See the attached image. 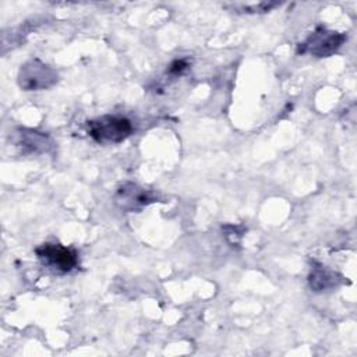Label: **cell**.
Here are the masks:
<instances>
[{"mask_svg":"<svg viewBox=\"0 0 357 357\" xmlns=\"http://www.w3.org/2000/svg\"><path fill=\"white\" fill-rule=\"evenodd\" d=\"M155 201L156 197L152 191L135 183L121 184L114 194V204L123 212H139Z\"/></svg>","mask_w":357,"mask_h":357,"instance_id":"5b68a950","label":"cell"},{"mask_svg":"<svg viewBox=\"0 0 357 357\" xmlns=\"http://www.w3.org/2000/svg\"><path fill=\"white\" fill-rule=\"evenodd\" d=\"M13 144L24 153H46L52 149L53 142L45 132L31 128H17L11 135Z\"/></svg>","mask_w":357,"mask_h":357,"instance_id":"8992f818","label":"cell"},{"mask_svg":"<svg viewBox=\"0 0 357 357\" xmlns=\"http://www.w3.org/2000/svg\"><path fill=\"white\" fill-rule=\"evenodd\" d=\"M188 61L185 59H177V60H173L169 67H167V74L170 77H177V75H181L184 71L188 70Z\"/></svg>","mask_w":357,"mask_h":357,"instance_id":"9c48e42d","label":"cell"},{"mask_svg":"<svg viewBox=\"0 0 357 357\" xmlns=\"http://www.w3.org/2000/svg\"><path fill=\"white\" fill-rule=\"evenodd\" d=\"M343 282H344V278L339 272L318 262L312 264L308 275V284L311 290L317 293L331 290L333 287H337Z\"/></svg>","mask_w":357,"mask_h":357,"instance_id":"52a82bcc","label":"cell"},{"mask_svg":"<svg viewBox=\"0 0 357 357\" xmlns=\"http://www.w3.org/2000/svg\"><path fill=\"white\" fill-rule=\"evenodd\" d=\"M132 131L134 126L131 120L123 116L105 114L86 121V132L98 144L123 142Z\"/></svg>","mask_w":357,"mask_h":357,"instance_id":"6da1fadb","label":"cell"},{"mask_svg":"<svg viewBox=\"0 0 357 357\" xmlns=\"http://www.w3.org/2000/svg\"><path fill=\"white\" fill-rule=\"evenodd\" d=\"M59 79L57 71L39 59H31L20 67L18 85L24 91H43L52 88Z\"/></svg>","mask_w":357,"mask_h":357,"instance_id":"277c9868","label":"cell"},{"mask_svg":"<svg viewBox=\"0 0 357 357\" xmlns=\"http://www.w3.org/2000/svg\"><path fill=\"white\" fill-rule=\"evenodd\" d=\"M344 40L346 35L343 32L318 26L304 42L298 43L297 53L311 54L314 57H329L342 47Z\"/></svg>","mask_w":357,"mask_h":357,"instance_id":"3957f363","label":"cell"},{"mask_svg":"<svg viewBox=\"0 0 357 357\" xmlns=\"http://www.w3.org/2000/svg\"><path fill=\"white\" fill-rule=\"evenodd\" d=\"M279 3L272 1H261V3H250V4H233V10L237 13H247V14H255V13H266L271 11L273 7H276Z\"/></svg>","mask_w":357,"mask_h":357,"instance_id":"ba28073f","label":"cell"},{"mask_svg":"<svg viewBox=\"0 0 357 357\" xmlns=\"http://www.w3.org/2000/svg\"><path fill=\"white\" fill-rule=\"evenodd\" d=\"M35 254L46 268L59 275L70 273L79 262L77 250L60 243H43L35 248Z\"/></svg>","mask_w":357,"mask_h":357,"instance_id":"7a4b0ae2","label":"cell"}]
</instances>
